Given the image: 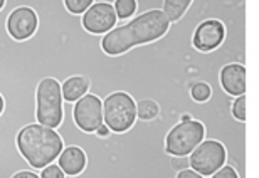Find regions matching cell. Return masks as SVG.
<instances>
[{
	"label": "cell",
	"mask_w": 259,
	"mask_h": 178,
	"mask_svg": "<svg viewBox=\"0 0 259 178\" xmlns=\"http://www.w3.org/2000/svg\"><path fill=\"white\" fill-rule=\"evenodd\" d=\"M172 22L160 9H150L138 14L130 22L116 25L110 32L101 35L100 47L106 56L116 57L130 52L135 47L147 46L163 39L168 34Z\"/></svg>",
	"instance_id": "obj_1"
},
{
	"label": "cell",
	"mask_w": 259,
	"mask_h": 178,
	"mask_svg": "<svg viewBox=\"0 0 259 178\" xmlns=\"http://www.w3.org/2000/svg\"><path fill=\"white\" fill-rule=\"evenodd\" d=\"M0 116V178H10L15 171L34 170L20 156L15 146V135L24 124L35 123V96L5 99Z\"/></svg>",
	"instance_id": "obj_2"
},
{
	"label": "cell",
	"mask_w": 259,
	"mask_h": 178,
	"mask_svg": "<svg viewBox=\"0 0 259 178\" xmlns=\"http://www.w3.org/2000/svg\"><path fill=\"white\" fill-rule=\"evenodd\" d=\"M15 146L30 168L42 170L49 163H54L64 148V141L56 129L39 123H29L15 135Z\"/></svg>",
	"instance_id": "obj_3"
},
{
	"label": "cell",
	"mask_w": 259,
	"mask_h": 178,
	"mask_svg": "<svg viewBox=\"0 0 259 178\" xmlns=\"http://www.w3.org/2000/svg\"><path fill=\"white\" fill-rule=\"evenodd\" d=\"M35 123L46 128H59L64 118V101L61 94V81L56 77H42L35 87Z\"/></svg>",
	"instance_id": "obj_4"
},
{
	"label": "cell",
	"mask_w": 259,
	"mask_h": 178,
	"mask_svg": "<svg viewBox=\"0 0 259 178\" xmlns=\"http://www.w3.org/2000/svg\"><path fill=\"white\" fill-rule=\"evenodd\" d=\"M103 123L111 133L130 131L137 123V99L126 91L110 93L103 99Z\"/></svg>",
	"instance_id": "obj_5"
},
{
	"label": "cell",
	"mask_w": 259,
	"mask_h": 178,
	"mask_svg": "<svg viewBox=\"0 0 259 178\" xmlns=\"http://www.w3.org/2000/svg\"><path fill=\"white\" fill-rule=\"evenodd\" d=\"M205 126L199 119L179 121L168 129L165 136V153L170 156H187L200 141L205 140Z\"/></svg>",
	"instance_id": "obj_6"
},
{
	"label": "cell",
	"mask_w": 259,
	"mask_h": 178,
	"mask_svg": "<svg viewBox=\"0 0 259 178\" xmlns=\"http://www.w3.org/2000/svg\"><path fill=\"white\" fill-rule=\"evenodd\" d=\"M190 168L202 176H210L227 161V150L219 140H204L189 156Z\"/></svg>",
	"instance_id": "obj_7"
},
{
	"label": "cell",
	"mask_w": 259,
	"mask_h": 178,
	"mask_svg": "<svg viewBox=\"0 0 259 178\" xmlns=\"http://www.w3.org/2000/svg\"><path fill=\"white\" fill-rule=\"evenodd\" d=\"M72 123L82 133H95L103 124V99L96 94L86 93L72 103Z\"/></svg>",
	"instance_id": "obj_8"
},
{
	"label": "cell",
	"mask_w": 259,
	"mask_h": 178,
	"mask_svg": "<svg viewBox=\"0 0 259 178\" xmlns=\"http://www.w3.org/2000/svg\"><path fill=\"white\" fill-rule=\"evenodd\" d=\"M227 27L219 19H204L192 32V47L200 54H210L226 42Z\"/></svg>",
	"instance_id": "obj_9"
},
{
	"label": "cell",
	"mask_w": 259,
	"mask_h": 178,
	"mask_svg": "<svg viewBox=\"0 0 259 178\" xmlns=\"http://www.w3.org/2000/svg\"><path fill=\"white\" fill-rule=\"evenodd\" d=\"M39 15L37 10L29 5H17L9 12L5 19V30L15 42H24L37 32Z\"/></svg>",
	"instance_id": "obj_10"
},
{
	"label": "cell",
	"mask_w": 259,
	"mask_h": 178,
	"mask_svg": "<svg viewBox=\"0 0 259 178\" xmlns=\"http://www.w3.org/2000/svg\"><path fill=\"white\" fill-rule=\"evenodd\" d=\"M118 19L113 4L95 2L81 15V25L88 34L105 35L113 27H116Z\"/></svg>",
	"instance_id": "obj_11"
},
{
	"label": "cell",
	"mask_w": 259,
	"mask_h": 178,
	"mask_svg": "<svg viewBox=\"0 0 259 178\" xmlns=\"http://www.w3.org/2000/svg\"><path fill=\"white\" fill-rule=\"evenodd\" d=\"M221 87L227 96L237 98L246 94V66L241 62H229L221 67Z\"/></svg>",
	"instance_id": "obj_12"
},
{
	"label": "cell",
	"mask_w": 259,
	"mask_h": 178,
	"mask_svg": "<svg viewBox=\"0 0 259 178\" xmlns=\"http://www.w3.org/2000/svg\"><path fill=\"white\" fill-rule=\"evenodd\" d=\"M56 160H58V166L64 171L66 176L81 175L86 170L88 165L84 150L77 145H67L66 148H63V151H61Z\"/></svg>",
	"instance_id": "obj_13"
},
{
	"label": "cell",
	"mask_w": 259,
	"mask_h": 178,
	"mask_svg": "<svg viewBox=\"0 0 259 178\" xmlns=\"http://www.w3.org/2000/svg\"><path fill=\"white\" fill-rule=\"evenodd\" d=\"M90 89H91V79L86 74L69 76L61 82V94H63L64 103H76L86 93H90Z\"/></svg>",
	"instance_id": "obj_14"
},
{
	"label": "cell",
	"mask_w": 259,
	"mask_h": 178,
	"mask_svg": "<svg viewBox=\"0 0 259 178\" xmlns=\"http://www.w3.org/2000/svg\"><path fill=\"white\" fill-rule=\"evenodd\" d=\"M194 0H162V12L170 22H179L185 14L190 10Z\"/></svg>",
	"instance_id": "obj_15"
},
{
	"label": "cell",
	"mask_w": 259,
	"mask_h": 178,
	"mask_svg": "<svg viewBox=\"0 0 259 178\" xmlns=\"http://www.w3.org/2000/svg\"><path fill=\"white\" fill-rule=\"evenodd\" d=\"M160 116V104L152 98L137 101V118L140 121H155Z\"/></svg>",
	"instance_id": "obj_16"
},
{
	"label": "cell",
	"mask_w": 259,
	"mask_h": 178,
	"mask_svg": "<svg viewBox=\"0 0 259 178\" xmlns=\"http://www.w3.org/2000/svg\"><path fill=\"white\" fill-rule=\"evenodd\" d=\"M212 86L207 81H195L189 87V96L192 98V101L197 104H204L209 103L212 99Z\"/></svg>",
	"instance_id": "obj_17"
},
{
	"label": "cell",
	"mask_w": 259,
	"mask_h": 178,
	"mask_svg": "<svg viewBox=\"0 0 259 178\" xmlns=\"http://www.w3.org/2000/svg\"><path fill=\"white\" fill-rule=\"evenodd\" d=\"M113 9H115L118 22H120V20H128L133 17L135 12H137L138 2L137 0H115Z\"/></svg>",
	"instance_id": "obj_18"
},
{
	"label": "cell",
	"mask_w": 259,
	"mask_h": 178,
	"mask_svg": "<svg viewBox=\"0 0 259 178\" xmlns=\"http://www.w3.org/2000/svg\"><path fill=\"white\" fill-rule=\"evenodd\" d=\"M93 4L95 0H63L64 9L71 15H82Z\"/></svg>",
	"instance_id": "obj_19"
},
{
	"label": "cell",
	"mask_w": 259,
	"mask_h": 178,
	"mask_svg": "<svg viewBox=\"0 0 259 178\" xmlns=\"http://www.w3.org/2000/svg\"><path fill=\"white\" fill-rule=\"evenodd\" d=\"M246 94H242V96H237L234 99V103H232L231 106V113H232V118L236 119V121L239 123H246Z\"/></svg>",
	"instance_id": "obj_20"
},
{
	"label": "cell",
	"mask_w": 259,
	"mask_h": 178,
	"mask_svg": "<svg viewBox=\"0 0 259 178\" xmlns=\"http://www.w3.org/2000/svg\"><path fill=\"white\" fill-rule=\"evenodd\" d=\"M40 178H66L64 171L59 168L58 163H49L40 170Z\"/></svg>",
	"instance_id": "obj_21"
},
{
	"label": "cell",
	"mask_w": 259,
	"mask_h": 178,
	"mask_svg": "<svg viewBox=\"0 0 259 178\" xmlns=\"http://www.w3.org/2000/svg\"><path fill=\"white\" fill-rule=\"evenodd\" d=\"M170 168H172L175 173L190 168L189 156H172V158H170Z\"/></svg>",
	"instance_id": "obj_22"
},
{
	"label": "cell",
	"mask_w": 259,
	"mask_h": 178,
	"mask_svg": "<svg viewBox=\"0 0 259 178\" xmlns=\"http://www.w3.org/2000/svg\"><path fill=\"white\" fill-rule=\"evenodd\" d=\"M210 178H241V176L232 165H224V166H221L215 173H212Z\"/></svg>",
	"instance_id": "obj_23"
},
{
	"label": "cell",
	"mask_w": 259,
	"mask_h": 178,
	"mask_svg": "<svg viewBox=\"0 0 259 178\" xmlns=\"http://www.w3.org/2000/svg\"><path fill=\"white\" fill-rule=\"evenodd\" d=\"M10 178H40V176L35 170H20V171H15Z\"/></svg>",
	"instance_id": "obj_24"
},
{
	"label": "cell",
	"mask_w": 259,
	"mask_h": 178,
	"mask_svg": "<svg viewBox=\"0 0 259 178\" xmlns=\"http://www.w3.org/2000/svg\"><path fill=\"white\" fill-rule=\"evenodd\" d=\"M175 178H205V176L197 173V171H194L192 168H187V170L177 171V173H175Z\"/></svg>",
	"instance_id": "obj_25"
},
{
	"label": "cell",
	"mask_w": 259,
	"mask_h": 178,
	"mask_svg": "<svg viewBox=\"0 0 259 178\" xmlns=\"http://www.w3.org/2000/svg\"><path fill=\"white\" fill-rule=\"evenodd\" d=\"M95 133H96V136H98V138H106V136H110V135H111L110 128H108L105 123H103V124H100V126H98V129H96Z\"/></svg>",
	"instance_id": "obj_26"
},
{
	"label": "cell",
	"mask_w": 259,
	"mask_h": 178,
	"mask_svg": "<svg viewBox=\"0 0 259 178\" xmlns=\"http://www.w3.org/2000/svg\"><path fill=\"white\" fill-rule=\"evenodd\" d=\"M190 119H194V116L190 113H182L179 116V121H190Z\"/></svg>",
	"instance_id": "obj_27"
},
{
	"label": "cell",
	"mask_w": 259,
	"mask_h": 178,
	"mask_svg": "<svg viewBox=\"0 0 259 178\" xmlns=\"http://www.w3.org/2000/svg\"><path fill=\"white\" fill-rule=\"evenodd\" d=\"M4 109H5V103H4V96L0 94V116H2V113H4Z\"/></svg>",
	"instance_id": "obj_28"
},
{
	"label": "cell",
	"mask_w": 259,
	"mask_h": 178,
	"mask_svg": "<svg viewBox=\"0 0 259 178\" xmlns=\"http://www.w3.org/2000/svg\"><path fill=\"white\" fill-rule=\"evenodd\" d=\"M96 2H105V4H113L115 0H96Z\"/></svg>",
	"instance_id": "obj_29"
},
{
	"label": "cell",
	"mask_w": 259,
	"mask_h": 178,
	"mask_svg": "<svg viewBox=\"0 0 259 178\" xmlns=\"http://www.w3.org/2000/svg\"><path fill=\"white\" fill-rule=\"evenodd\" d=\"M5 2H7V0H0V10L5 7Z\"/></svg>",
	"instance_id": "obj_30"
}]
</instances>
